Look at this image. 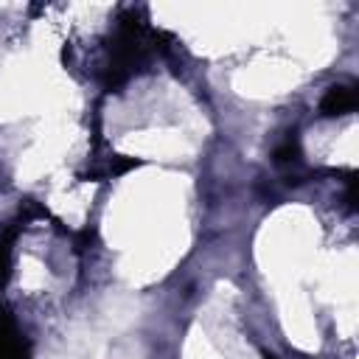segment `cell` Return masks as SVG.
I'll return each instance as SVG.
<instances>
[{"instance_id":"6da1fadb","label":"cell","mask_w":359,"mask_h":359,"mask_svg":"<svg viewBox=\"0 0 359 359\" xmlns=\"http://www.w3.org/2000/svg\"><path fill=\"white\" fill-rule=\"evenodd\" d=\"M356 107V90L351 84H339V87H331L325 93V98L320 101V109L323 115H345Z\"/></svg>"},{"instance_id":"7a4b0ae2","label":"cell","mask_w":359,"mask_h":359,"mask_svg":"<svg viewBox=\"0 0 359 359\" xmlns=\"http://www.w3.org/2000/svg\"><path fill=\"white\" fill-rule=\"evenodd\" d=\"M17 230H20V224L8 227V230L0 236V286L8 280V272H11V244H14V238H17Z\"/></svg>"},{"instance_id":"3957f363","label":"cell","mask_w":359,"mask_h":359,"mask_svg":"<svg viewBox=\"0 0 359 359\" xmlns=\"http://www.w3.org/2000/svg\"><path fill=\"white\" fill-rule=\"evenodd\" d=\"M294 157H297V140H294V137H286V140L278 146L275 160H278V163H289V160H294Z\"/></svg>"}]
</instances>
